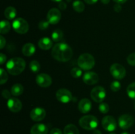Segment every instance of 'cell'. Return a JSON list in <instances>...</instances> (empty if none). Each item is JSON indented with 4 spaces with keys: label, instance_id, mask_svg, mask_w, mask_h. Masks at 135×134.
Listing matches in <instances>:
<instances>
[{
    "label": "cell",
    "instance_id": "4316f807",
    "mask_svg": "<svg viewBox=\"0 0 135 134\" xmlns=\"http://www.w3.org/2000/svg\"><path fill=\"white\" fill-rule=\"evenodd\" d=\"M29 67H30V69L32 72H33L34 73H37V72L40 71L41 66L38 61H37V60H32V61L30 62Z\"/></svg>",
    "mask_w": 135,
    "mask_h": 134
},
{
    "label": "cell",
    "instance_id": "8992f818",
    "mask_svg": "<svg viewBox=\"0 0 135 134\" xmlns=\"http://www.w3.org/2000/svg\"><path fill=\"white\" fill-rule=\"evenodd\" d=\"M109 71L112 76L117 80H121L126 76L125 68H124L123 66L118 63H115L112 64L111 66Z\"/></svg>",
    "mask_w": 135,
    "mask_h": 134
},
{
    "label": "cell",
    "instance_id": "ab89813d",
    "mask_svg": "<svg viewBox=\"0 0 135 134\" xmlns=\"http://www.w3.org/2000/svg\"><path fill=\"white\" fill-rule=\"evenodd\" d=\"M98 0H84L86 3L87 4H89V5H93V4L96 3Z\"/></svg>",
    "mask_w": 135,
    "mask_h": 134
},
{
    "label": "cell",
    "instance_id": "7c38bea8",
    "mask_svg": "<svg viewBox=\"0 0 135 134\" xmlns=\"http://www.w3.org/2000/svg\"><path fill=\"white\" fill-rule=\"evenodd\" d=\"M36 82L42 87H47L51 85L52 79L47 74L41 73L37 75L36 78Z\"/></svg>",
    "mask_w": 135,
    "mask_h": 134
},
{
    "label": "cell",
    "instance_id": "5bb4252c",
    "mask_svg": "<svg viewBox=\"0 0 135 134\" xmlns=\"http://www.w3.org/2000/svg\"><path fill=\"white\" fill-rule=\"evenodd\" d=\"M83 81L87 85H94L99 81V76L94 72H86L83 75Z\"/></svg>",
    "mask_w": 135,
    "mask_h": 134
},
{
    "label": "cell",
    "instance_id": "d6986e66",
    "mask_svg": "<svg viewBox=\"0 0 135 134\" xmlns=\"http://www.w3.org/2000/svg\"><path fill=\"white\" fill-rule=\"evenodd\" d=\"M53 42L49 38H42L38 42V47L43 50H49L52 47Z\"/></svg>",
    "mask_w": 135,
    "mask_h": 134
},
{
    "label": "cell",
    "instance_id": "ee69618b",
    "mask_svg": "<svg viewBox=\"0 0 135 134\" xmlns=\"http://www.w3.org/2000/svg\"><path fill=\"white\" fill-rule=\"evenodd\" d=\"M51 1H54V2H58V3H59V2H61V1L62 0H51Z\"/></svg>",
    "mask_w": 135,
    "mask_h": 134
},
{
    "label": "cell",
    "instance_id": "d6a6232c",
    "mask_svg": "<svg viewBox=\"0 0 135 134\" xmlns=\"http://www.w3.org/2000/svg\"><path fill=\"white\" fill-rule=\"evenodd\" d=\"M127 60L130 65L135 66V53L130 54L127 58Z\"/></svg>",
    "mask_w": 135,
    "mask_h": 134
},
{
    "label": "cell",
    "instance_id": "ba28073f",
    "mask_svg": "<svg viewBox=\"0 0 135 134\" xmlns=\"http://www.w3.org/2000/svg\"><path fill=\"white\" fill-rule=\"evenodd\" d=\"M56 98L62 103H69L73 99V95L69 90L65 88L59 89L56 92Z\"/></svg>",
    "mask_w": 135,
    "mask_h": 134
},
{
    "label": "cell",
    "instance_id": "74e56055",
    "mask_svg": "<svg viewBox=\"0 0 135 134\" xmlns=\"http://www.w3.org/2000/svg\"><path fill=\"white\" fill-rule=\"evenodd\" d=\"M113 9H114V11L115 12H117V13H119L121 10H122V7L120 5L119 3H117L114 5L113 7Z\"/></svg>",
    "mask_w": 135,
    "mask_h": 134
},
{
    "label": "cell",
    "instance_id": "f546056e",
    "mask_svg": "<svg viewBox=\"0 0 135 134\" xmlns=\"http://www.w3.org/2000/svg\"><path fill=\"white\" fill-rule=\"evenodd\" d=\"M99 110L101 112L102 114H107L109 110V105L105 102H100L99 105Z\"/></svg>",
    "mask_w": 135,
    "mask_h": 134
},
{
    "label": "cell",
    "instance_id": "3957f363",
    "mask_svg": "<svg viewBox=\"0 0 135 134\" xmlns=\"http://www.w3.org/2000/svg\"><path fill=\"white\" fill-rule=\"evenodd\" d=\"M79 68L84 70H89L93 68L95 65V59L92 55L89 53H83L79 56L77 60Z\"/></svg>",
    "mask_w": 135,
    "mask_h": 134
},
{
    "label": "cell",
    "instance_id": "8d00e7d4",
    "mask_svg": "<svg viewBox=\"0 0 135 134\" xmlns=\"http://www.w3.org/2000/svg\"><path fill=\"white\" fill-rule=\"evenodd\" d=\"M6 59H7V57H6V55H5V54L3 53L0 54V64L2 65L3 64H4V63H5V61H6Z\"/></svg>",
    "mask_w": 135,
    "mask_h": 134
},
{
    "label": "cell",
    "instance_id": "f6af8a7d",
    "mask_svg": "<svg viewBox=\"0 0 135 134\" xmlns=\"http://www.w3.org/2000/svg\"><path fill=\"white\" fill-rule=\"evenodd\" d=\"M121 134H130L129 132H127V131H124V132L121 133Z\"/></svg>",
    "mask_w": 135,
    "mask_h": 134
},
{
    "label": "cell",
    "instance_id": "83f0119b",
    "mask_svg": "<svg viewBox=\"0 0 135 134\" xmlns=\"http://www.w3.org/2000/svg\"><path fill=\"white\" fill-rule=\"evenodd\" d=\"M82 70L80 68H78V67H75V68H72L71 70V75L73 78H79L82 76Z\"/></svg>",
    "mask_w": 135,
    "mask_h": 134
},
{
    "label": "cell",
    "instance_id": "7a4b0ae2",
    "mask_svg": "<svg viewBox=\"0 0 135 134\" xmlns=\"http://www.w3.org/2000/svg\"><path fill=\"white\" fill-rule=\"evenodd\" d=\"M26 63L21 57H15L10 59L6 64V68L10 74L17 76L22 73L25 69Z\"/></svg>",
    "mask_w": 135,
    "mask_h": 134
},
{
    "label": "cell",
    "instance_id": "8fae6325",
    "mask_svg": "<svg viewBox=\"0 0 135 134\" xmlns=\"http://www.w3.org/2000/svg\"><path fill=\"white\" fill-rule=\"evenodd\" d=\"M61 14L59 9L52 8L48 11L47 14V20L50 24H56L60 21Z\"/></svg>",
    "mask_w": 135,
    "mask_h": 134
},
{
    "label": "cell",
    "instance_id": "f1b7e54d",
    "mask_svg": "<svg viewBox=\"0 0 135 134\" xmlns=\"http://www.w3.org/2000/svg\"><path fill=\"white\" fill-rule=\"evenodd\" d=\"M8 74L6 71L3 68L0 69V84L1 85H3L7 81Z\"/></svg>",
    "mask_w": 135,
    "mask_h": 134
},
{
    "label": "cell",
    "instance_id": "9c48e42d",
    "mask_svg": "<svg viewBox=\"0 0 135 134\" xmlns=\"http://www.w3.org/2000/svg\"><path fill=\"white\" fill-rule=\"evenodd\" d=\"M102 125L104 130L108 131H113L117 128L115 119L112 116H105L102 120Z\"/></svg>",
    "mask_w": 135,
    "mask_h": 134
},
{
    "label": "cell",
    "instance_id": "52a82bcc",
    "mask_svg": "<svg viewBox=\"0 0 135 134\" xmlns=\"http://www.w3.org/2000/svg\"><path fill=\"white\" fill-rule=\"evenodd\" d=\"M91 98L96 102H102L106 97V91L102 86H96L92 89L90 93Z\"/></svg>",
    "mask_w": 135,
    "mask_h": 134
},
{
    "label": "cell",
    "instance_id": "f35d334b",
    "mask_svg": "<svg viewBox=\"0 0 135 134\" xmlns=\"http://www.w3.org/2000/svg\"><path fill=\"white\" fill-rule=\"evenodd\" d=\"M59 8L60 9H61V10H65L66 8H67V5L63 1H61L59 3Z\"/></svg>",
    "mask_w": 135,
    "mask_h": 134
},
{
    "label": "cell",
    "instance_id": "d590c367",
    "mask_svg": "<svg viewBox=\"0 0 135 134\" xmlns=\"http://www.w3.org/2000/svg\"><path fill=\"white\" fill-rule=\"evenodd\" d=\"M50 134H63L61 130L59 128H53L50 131Z\"/></svg>",
    "mask_w": 135,
    "mask_h": 134
},
{
    "label": "cell",
    "instance_id": "5b68a950",
    "mask_svg": "<svg viewBox=\"0 0 135 134\" xmlns=\"http://www.w3.org/2000/svg\"><path fill=\"white\" fill-rule=\"evenodd\" d=\"M13 28L17 33L25 34L29 30V25L27 21L22 18H18L14 20L12 24Z\"/></svg>",
    "mask_w": 135,
    "mask_h": 134
},
{
    "label": "cell",
    "instance_id": "30bf717a",
    "mask_svg": "<svg viewBox=\"0 0 135 134\" xmlns=\"http://www.w3.org/2000/svg\"><path fill=\"white\" fill-rule=\"evenodd\" d=\"M134 121V118L130 114H123L119 118V125L123 130H127L133 126Z\"/></svg>",
    "mask_w": 135,
    "mask_h": 134
},
{
    "label": "cell",
    "instance_id": "9a60e30c",
    "mask_svg": "<svg viewBox=\"0 0 135 134\" xmlns=\"http://www.w3.org/2000/svg\"><path fill=\"white\" fill-rule=\"evenodd\" d=\"M8 109L13 112H18L22 109V102L19 99L15 97H11L7 101Z\"/></svg>",
    "mask_w": 135,
    "mask_h": 134
},
{
    "label": "cell",
    "instance_id": "b9f144b4",
    "mask_svg": "<svg viewBox=\"0 0 135 134\" xmlns=\"http://www.w3.org/2000/svg\"><path fill=\"white\" fill-rule=\"evenodd\" d=\"M101 2L104 4H108L110 1V0H100Z\"/></svg>",
    "mask_w": 135,
    "mask_h": 134
},
{
    "label": "cell",
    "instance_id": "4fadbf2b",
    "mask_svg": "<svg viewBox=\"0 0 135 134\" xmlns=\"http://www.w3.org/2000/svg\"><path fill=\"white\" fill-rule=\"evenodd\" d=\"M46 115V110L43 108L36 107L33 109L30 112V118L33 121L40 122L43 120Z\"/></svg>",
    "mask_w": 135,
    "mask_h": 134
},
{
    "label": "cell",
    "instance_id": "603a6c76",
    "mask_svg": "<svg viewBox=\"0 0 135 134\" xmlns=\"http://www.w3.org/2000/svg\"><path fill=\"white\" fill-rule=\"evenodd\" d=\"M63 134H79V131L76 126L70 123L65 127Z\"/></svg>",
    "mask_w": 135,
    "mask_h": 134
},
{
    "label": "cell",
    "instance_id": "836d02e7",
    "mask_svg": "<svg viewBox=\"0 0 135 134\" xmlns=\"http://www.w3.org/2000/svg\"><path fill=\"white\" fill-rule=\"evenodd\" d=\"M11 95H12L11 92L7 90V89H4L2 91V96L4 99H9L10 98H11Z\"/></svg>",
    "mask_w": 135,
    "mask_h": 134
},
{
    "label": "cell",
    "instance_id": "7bdbcfd3",
    "mask_svg": "<svg viewBox=\"0 0 135 134\" xmlns=\"http://www.w3.org/2000/svg\"><path fill=\"white\" fill-rule=\"evenodd\" d=\"M93 134H102V132L98 130H94Z\"/></svg>",
    "mask_w": 135,
    "mask_h": 134
},
{
    "label": "cell",
    "instance_id": "4dcf8cb0",
    "mask_svg": "<svg viewBox=\"0 0 135 134\" xmlns=\"http://www.w3.org/2000/svg\"><path fill=\"white\" fill-rule=\"evenodd\" d=\"M121 84H120L119 81H113L110 85L111 89L114 92L119 91L120 89H121Z\"/></svg>",
    "mask_w": 135,
    "mask_h": 134
},
{
    "label": "cell",
    "instance_id": "277c9868",
    "mask_svg": "<svg viewBox=\"0 0 135 134\" xmlns=\"http://www.w3.org/2000/svg\"><path fill=\"white\" fill-rule=\"evenodd\" d=\"M79 125L86 130H94L98 126V120L92 115H85L79 120Z\"/></svg>",
    "mask_w": 135,
    "mask_h": 134
},
{
    "label": "cell",
    "instance_id": "1f68e13d",
    "mask_svg": "<svg viewBox=\"0 0 135 134\" xmlns=\"http://www.w3.org/2000/svg\"><path fill=\"white\" fill-rule=\"evenodd\" d=\"M50 26V22L46 20H42L38 24V28L40 30H47Z\"/></svg>",
    "mask_w": 135,
    "mask_h": 134
},
{
    "label": "cell",
    "instance_id": "e0dca14e",
    "mask_svg": "<svg viewBox=\"0 0 135 134\" xmlns=\"http://www.w3.org/2000/svg\"><path fill=\"white\" fill-rule=\"evenodd\" d=\"M48 127L44 123L34 124L30 130V134H47Z\"/></svg>",
    "mask_w": 135,
    "mask_h": 134
},
{
    "label": "cell",
    "instance_id": "7dc6e473",
    "mask_svg": "<svg viewBox=\"0 0 135 134\" xmlns=\"http://www.w3.org/2000/svg\"><path fill=\"white\" fill-rule=\"evenodd\" d=\"M134 109H135V105H134Z\"/></svg>",
    "mask_w": 135,
    "mask_h": 134
},
{
    "label": "cell",
    "instance_id": "44dd1931",
    "mask_svg": "<svg viewBox=\"0 0 135 134\" xmlns=\"http://www.w3.org/2000/svg\"><path fill=\"white\" fill-rule=\"evenodd\" d=\"M24 91V87L21 84H15L12 86L11 92L13 96H19L22 94Z\"/></svg>",
    "mask_w": 135,
    "mask_h": 134
},
{
    "label": "cell",
    "instance_id": "7402d4cb",
    "mask_svg": "<svg viewBox=\"0 0 135 134\" xmlns=\"http://www.w3.org/2000/svg\"><path fill=\"white\" fill-rule=\"evenodd\" d=\"M11 30V24L9 21L3 20L0 22V33L1 34H5L9 32Z\"/></svg>",
    "mask_w": 135,
    "mask_h": 134
},
{
    "label": "cell",
    "instance_id": "484cf974",
    "mask_svg": "<svg viewBox=\"0 0 135 134\" xmlns=\"http://www.w3.org/2000/svg\"><path fill=\"white\" fill-rule=\"evenodd\" d=\"M127 93L131 99L135 100V81L129 84L127 89Z\"/></svg>",
    "mask_w": 135,
    "mask_h": 134
},
{
    "label": "cell",
    "instance_id": "e575fe53",
    "mask_svg": "<svg viewBox=\"0 0 135 134\" xmlns=\"http://www.w3.org/2000/svg\"><path fill=\"white\" fill-rule=\"evenodd\" d=\"M5 44H6L5 38H4L3 35H0V49H3L4 47L5 46Z\"/></svg>",
    "mask_w": 135,
    "mask_h": 134
},
{
    "label": "cell",
    "instance_id": "6da1fadb",
    "mask_svg": "<svg viewBox=\"0 0 135 134\" xmlns=\"http://www.w3.org/2000/svg\"><path fill=\"white\" fill-rule=\"evenodd\" d=\"M73 52L71 47L65 43H58L53 47L51 56L59 62H67L72 58Z\"/></svg>",
    "mask_w": 135,
    "mask_h": 134
},
{
    "label": "cell",
    "instance_id": "bcb514c9",
    "mask_svg": "<svg viewBox=\"0 0 135 134\" xmlns=\"http://www.w3.org/2000/svg\"><path fill=\"white\" fill-rule=\"evenodd\" d=\"M109 134H116V133H110Z\"/></svg>",
    "mask_w": 135,
    "mask_h": 134
},
{
    "label": "cell",
    "instance_id": "ac0fdd59",
    "mask_svg": "<svg viewBox=\"0 0 135 134\" xmlns=\"http://www.w3.org/2000/svg\"><path fill=\"white\" fill-rule=\"evenodd\" d=\"M22 52L26 56H30L34 55L36 52V47L33 43H27L23 45Z\"/></svg>",
    "mask_w": 135,
    "mask_h": 134
},
{
    "label": "cell",
    "instance_id": "d4e9b609",
    "mask_svg": "<svg viewBox=\"0 0 135 134\" xmlns=\"http://www.w3.org/2000/svg\"><path fill=\"white\" fill-rule=\"evenodd\" d=\"M73 7L74 10L78 13H82L84 11V9H85V6H84L83 2H82L81 1H79V0L74 1L73 3Z\"/></svg>",
    "mask_w": 135,
    "mask_h": 134
},
{
    "label": "cell",
    "instance_id": "60d3db41",
    "mask_svg": "<svg viewBox=\"0 0 135 134\" xmlns=\"http://www.w3.org/2000/svg\"><path fill=\"white\" fill-rule=\"evenodd\" d=\"M113 1H114L115 2L117 3L122 4V3H124L126 2L127 0H113Z\"/></svg>",
    "mask_w": 135,
    "mask_h": 134
},
{
    "label": "cell",
    "instance_id": "cb8c5ba5",
    "mask_svg": "<svg viewBox=\"0 0 135 134\" xmlns=\"http://www.w3.org/2000/svg\"><path fill=\"white\" fill-rule=\"evenodd\" d=\"M63 38V32L62 30H59V29H57L55 30L51 34V39L54 42H60Z\"/></svg>",
    "mask_w": 135,
    "mask_h": 134
},
{
    "label": "cell",
    "instance_id": "ffe728a7",
    "mask_svg": "<svg viewBox=\"0 0 135 134\" xmlns=\"http://www.w3.org/2000/svg\"><path fill=\"white\" fill-rule=\"evenodd\" d=\"M4 15L8 20H13L17 16V10L13 7H8L4 11Z\"/></svg>",
    "mask_w": 135,
    "mask_h": 134
},
{
    "label": "cell",
    "instance_id": "2e32d148",
    "mask_svg": "<svg viewBox=\"0 0 135 134\" xmlns=\"http://www.w3.org/2000/svg\"><path fill=\"white\" fill-rule=\"evenodd\" d=\"M78 109H79V110L81 113L86 114V113L89 112L90 111L91 109H92V102L87 98L82 99L79 101Z\"/></svg>",
    "mask_w": 135,
    "mask_h": 134
}]
</instances>
